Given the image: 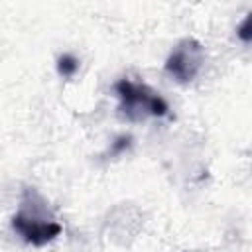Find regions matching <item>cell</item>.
Masks as SVG:
<instances>
[{
    "mask_svg": "<svg viewBox=\"0 0 252 252\" xmlns=\"http://www.w3.org/2000/svg\"><path fill=\"white\" fill-rule=\"evenodd\" d=\"M12 228L32 246H45L61 234V224L47 213V205L33 191L24 193L20 211L12 217Z\"/></svg>",
    "mask_w": 252,
    "mask_h": 252,
    "instance_id": "1",
    "label": "cell"
},
{
    "mask_svg": "<svg viewBox=\"0 0 252 252\" xmlns=\"http://www.w3.org/2000/svg\"><path fill=\"white\" fill-rule=\"evenodd\" d=\"M114 91L120 100L118 110L130 122H142L150 116L163 118L169 114V106L163 96L152 91L148 85H140L130 79H120L116 81Z\"/></svg>",
    "mask_w": 252,
    "mask_h": 252,
    "instance_id": "2",
    "label": "cell"
},
{
    "mask_svg": "<svg viewBox=\"0 0 252 252\" xmlns=\"http://www.w3.org/2000/svg\"><path fill=\"white\" fill-rule=\"evenodd\" d=\"M203 63H205V47L197 39L185 37L167 55L165 73L177 83L187 85L199 75Z\"/></svg>",
    "mask_w": 252,
    "mask_h": 252,
    "instance_id": "3",
    "label": "cell"
},
{
    "mask_svg": "<svg viewBox=\"0 0 252 252\" xmlns=\"http://www.w3.org/2000/svg\"><path fill=\"white\" fill-rule=\"evenodd\" d=\"M79 69V59L73 57L71 53H63L57 57V73L63 79H71Z\"/></svg>",
    "mask_w": 252,
    "mask_h": 252,
    "instance_id": "4",
    "label": "cell"
},
{
    "mask_svg": "<svg viewBox=\"0 0 252 252\" xmlns=\"http://www.w3.org/2000/svg\"><path fill=\"white\" fill-rule=\"evenodd\" d=\"M236 35H238L244 43H250V39H252V14H248V16L242 20V24L236 28Z\"/></svg>",
    "mask_w": 252,
    "mask_h": 252,
    "instance_id": "5",
    "label": "cell"
},
{
    "mask_svg": "<svg viewBox=\"0 0 252 252\" xmlns=\"http://www.w3.org/2000/svg\"><path fill=\"white\" fill-rule=\"evenodd\" d=\"M130 146H132V138H130V136H126V134H122V136H118V138L112 142L110 154H112V156H118V154L126 152Z\"/></svg>",
    "mask_w": 252,
    "mask_h": 252,
    "instance_id": "6",
    "label": "cell"
}]
</instances>
